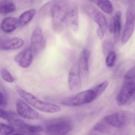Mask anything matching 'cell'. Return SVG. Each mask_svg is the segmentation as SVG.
Wrapping results in <instances>:
<instances>
[{"label": "cell", "instance_id": "1", "mask_svg": "<svg viewBox=\"0 0 135 135\" xmlns=\"http://www.w3.org/2000/svg\"><path fill=\"white\" fill-rule=\"evenodd\" d=\"M68 7L67 0L52 1L50 14L52 18L53 29L56 32H60L64 29Z\"/></svg>", "mask_w": 135, "mask_h": 135}, {"label": "cell", "instance_id": "2", "mask_svg": "<svg viewBox=\"0 0 135 135\" xmlns=\"http://www.w3.org/2000/svg\"><path fill=\"white\" fill-rule=\"evenodd\" d=\"M16 89L19 95L25 101L36 109L46 113H56L61 110L60 106L55 104L47 103L40 100L30 93L17 86Z\"/></svg>", "mask_w": 135, "mask_h": 135}, {"label": "cell", "instance_id": "3", "mask_svg": "<svg viewBox=\"0 0 135 135\" xmlns=\"http://www.w3.org/2000/svg\"><path fill=\"white\" fill-rule=\"evenodd\" d=\"M72 123L69 119L60 118L51 120L46 124V131L52 135H64L73 129Z\"/></svg>", "mask_w": 135, "mask_h": 135}, {"label": "cell", "instance_id": "4", "mask_svg": "<svg viewBox=\"0 0 135 135\" xmlns=\"http://www.w3.org/2000/svg\"><path fill=\"white\" fill-rule=\"evenodd\" d=\"M98 97L93 89L87 90L64 100L62 104L68 107L81 106L93 102Z\"/></svg>", "mask_w": 135, "mask_h": 135}, {"label": "cell", "instance_id": "5", "mask_svg": "<svg viewBox=\"0 0 135 135\" xmlns=\"http://www.w3.org/2000/svg\"><path fill=\"white\" fill-rule=\"evenodd\" d=\"M132 119V113L127 111L118 112L107 116L104 118L110 126L119 129L125 128L128 126Z\"/></svg>", "mask_w": 135, "mask_h": 135}, {"label": "cell", "instance_id": "6", "mask_svg": "<svg viewBox=\"0 0 135 135\" xmlns=\"http://www.w3.org/2000/svg\"><path fill=\"white\" fill-rule=\"evenodd\" d=\"M124 83L117 97L119 106L129 104L135 100V81L131 80Z\"/></svg>", "mask_w": 135, "mask_h": 135}, {"label": "cell", "instance_id": "7", "mask_svg": "<svg viewBox=\"0 0 135 135\" xmlns=\"http://www.w3.org/2000/svg\"><path fill=\"white\" fill-rule=\"evenodd\" d=\"M82 8L84 13L98 25V28L105 32L108 24L104 15L92 5L85 4L83 5Z\"/></svg>", "mask_w": 135, "mask_h": 135}, {"label": "cell", "instance_id": "8", "mask_svg": "<svg viewBox=\"0 0 135 135\" xmlns=\"http://www.w3.org/2000/svg\"><path fill=\"white\" fill-rule=\"evenodd\" d=\"M9 123L14 128L15 131L18 133H15L16 134H36L44 130L43 127L41 125H31L25 123L18 116L12 120Z\"/></svg>", "mask_w": 135, "mask_h": 135}, {"label": "cell", "instance_id": "9", "mask_svg": "<svg viewBox=\"0 0 135 135\" xmlns=\"http://www.w3.org/2000/svg\"><path fill=\"white\" fill-rule=\"evenodd\" d=\"M135 24V5H131L126 13V22L121 37L123 43H126L131 37L134 30Z\"/></svg>", "mask_w": 135, "mask_h": 135}, {"label": "cell", "instance_id": "10", "mask_svg": "<svg viewBox=\"0 0 135 135\" xmlns=\"http://www.w3.org/2000/svg\"><path fill=\"white\" fill-rule=\"evenodd\" d=\"M16 108L19 115L24 119L31 120H37L41 119V115L30 107L26 102L18 99L16 102Z\"/></svg>", "mask_w": 135, "mask_h": 135}, {"label": "cell", "instance_id": "11", "mask_svg": "<svg viewBox=\"0 0 135 135\" xmlns=\"http://www.w3.org/2000/svg\"><path fill=\"white\" fill-rule=\"evenodd\" d=\"M31 41V48L34 54L39 53L45 48L46 41L41 27L39 26L36 27L32 35Z\"/></svg>", "mask_w": 135, "mask_h": 135}, {"label": "cell", "instance_id": "12", "mask_svg": "<svg viewBox=\"0 0 135 135\" xmlns=\"http://www.w3.org/2000/svg\"><path fill=\"white\" fill-rule=\"evenodd\" d=\"M90 52L89 50L84 49L80 53L79 58L78 65L81 77L84 80L88 79L89 76V61Z\"/></svg>", "mask_w": 135, "mask_h": 135}, {"label": "cell", "instance_id": "13", "mask_svg": "<svg viewBox=\"0 0 135 135\" xmlns=\"http://www.w3.org/2000/svg\"><path fill=\"white\" fill-rule=\"evenodd\" d=\"M81 84V76L78 65V63L75 64L71 67L68 75V87L71 91H76L80 89Z\"/></svg>", "mask_w": 135, "mask_h": 135}, {"label": "cell", "instance_id": "14", "mask_svg": "<svg viewBox=\"0 0 135 135\" xmlns=\"http://www.w3.org/2000/svg\"><path fill=\"white\" fill-rule=\"evenodd\" d=\"M66 22L73 31H78L79 28V18L78 9L75 5H71L68 7Z\"/></svg>", "mask_w": 135, "mask_h": 135}, {"label": "cell", "instance_id": "15", "mask_svg": "<svg viewBox=\"0 0 135 135\" xmlns=\"http://www.w3.org/2000/svg\"><path fill=\"white\" fill-rule=\"evenodd\" d=\"M33 51L31 48H27L21 52L15 58V62L19 66L26 68L30 66L33 58Z\"/></svg>", "mask_w": 135, "mask_h": 135}, {"label": "cell", "instance_id": "16", "mask_svg": "<svg viewBox=\"0 0 135 135\" xmlns=\"http://www.w3.org/2000/svg\"><path fill=\"white\" fill-rule=\"evenodd\" d=\"M24 44V40L19 37L0 41V49L4 50H15L20 48Z\"/></svg>", "mask_w": 135, "mask_h": 135}, {"label": "cell", "instance_id": "17", "mask_svg": "<svg viewBox=\"0 0 135 135\" xmlns=\"http://www.w3.org/2000/svg\"><path fill=\"white\" fill-rule=\"evenodd\" d=\"M122 13L120 11L116 12L113 20L112 23L109 27L110 31L114 35V40L115 43L119 39L121 32L122 23H121Z\"/></svg>", "mask_w": 135, "mask_h": 135}, {"label": "cell", "instance_id": "18", "mask_svg": "<svg viewBox=\"0 0 135 135\" xmlns=\"http://www.w3.org/2000/svg\"><path fill=\"white\" fill-rule=\"evenodd\" d=\"M19 24V20L16 18L6 17L2 21L1 24L2 29L4 32L9 33L14 31Z\"/></svg>", "mask_w": 135, "mask_h": 135}, {"label": "cell", "instance_id": "19", "mask_svg": "<svg viewBox=\"0 0 135 135\" xmlns=\"http://www.w3.org/2000/svg\"><path fill=\"white\" fill-rule=\"evenodd\" d=\"M96 4L103 12L111 14L113 12V6L109 0H86Z\"/></svg>", "mask_w": 135, "mask_h": 135}, {"label": "cell", "instance_id": "20", "mask_svg": "<svg viewBox=\"0 0 135 135\" xmlns=\"http://www.w3.org/2000/svg\"><path fill=\"white\" fill-rule=\"evenodd\" d=\"M36 14V10L34 9L29 10L25 11L21 14L19 17V24L21 26H24L32 20Z\"/></svg>", "mask_w": 135, "mask_h": 135}, {"label": "cell", "instance_id": "21", "mask_svg": "<svg viewBox=\"0 0 135 135\" xmlns=\"http://www.w3.org/2000/svg\"><path fill=\"white\" fill-rule=\"evenodd\" d=\"M111 127L103 119L94 126L93 130L102 134H106L110 131Z\"/></svg>", "mask_w": 135, "mask_h": 135}, {"label": "cell", "instance_id": "22", "mask_svg": "<svg viewBox=\"0 0 135 135\" xmlns=\"http://www.w3.org/2000/svg\"><path fill=\"white\" fill-rule=\"evenodd\" d=\"M16 10V5L11 2L0 6V13H1L7 14L12 12Z\"/></svg>", "mask_w": 135, "mask_h": 135}, {"label": "cell", "instance_id": "23", "mask_svg": "<svg viewBox=\"0 0 135 135\" xmlns=\"http://www.w3.org/2000/svg\"><path fill=\"white\" fill-rule=\"evenodd\" d=\"M108 85V81H105L98 85L96 87L93 88L94 90L95 91L98 97L104 93L105 90L107 89Z\"/></svg>", "mask_w": 135, "mask_h": 135}, {"label": "cell", "instance_id": "24", "mask_svg": "<svg viewBox=\"0 0 135 135\" xmlns=\"http://www.w3.org/2000/svg\"><path fill=\"white\" fill-rule=\"evenodd\" d=\"M16 114L9 111H6L0 107V118L9 122Z\"/></svg>", "mask_w": 135, "mask_h": 135}, {"label": "cell", "instance_id": "25", "mask_svg": "<svg viewBox=\"0 0 135 135\" xmlns=\"http://www.w3.org/2000/svg\"><path fill=\"white\" fill-rule=\"evenodd\" d=\"M14 132V128L11 126L0 123V135L10 134Z\"/></svg>", "mask_w": 135, "mask_h": 135}, {"label": "cell", "instance_id": "26", "mask_svg": "<svg viewBox=\"0 0 135 135\" xmlns=\"http://www.w3.org/2000/svg\"><path fill=\"white\" fill-rule=\"evenodd\" d=\"M0 72L2 77L5 81L9 83H12L15 81V79L14 77L7 70L5 69H1Z\"/></svg>", "mask_w": 135, "mask_h": 135}, {"label": "cell", "instance_id": "27", "mask_svg": "<svg viewBox=\"0 0 135 135\" xmlns=\"http://www.w3.org/2000/svg\"><path fill=\"white\" fill-rule=\"evenodd\" d=\"M113 48V44L112 41L109 40H105L102 44V51L104 54L105 55L112 51Z\"/></svg>", "mask_w": 135, "mask_h": 135}, {"label": "cell", "instance_id": "28", "mask_svg": "<svg viewBox=\"0 0 135 135\" xmlns=\"http://www.w3.org/2000/svg\"><path fill=\"white\" fill-rule=\"evenodd\" d=\"M116 54L115 52L112 51L109 53L107 55L105 63L107 66L108 67H112L114 65V63L116 60Z\"/></svg>", "mask_w": 135, "mask_h": 135}, {"label": "cell", "instance_id": "29", "mask_svg": "<svg viewBox=\"0 0 135 135\" xmlns=\"http://www.w3.org/2000/svg\"><path fill=\"white\" fill-rule=\"evenodd\" d=\"M124 78L127 80H131L135 78V66L129 69L124 75Z\"/></svg>", "mask_w": 135, "mask_h": 135}, {"label": "cell", "instance_id": "30", "mask_svg": "<svg viewBox=\"0 0 135 135\" xmlns=\"http://www.w3.org/2000/svg\"><path fill=\"white\" fill-rule=\"evenodd\" d=\"M6 104L7 101L5 96L3 94L2 92L0 90V106L4 107L6 106Z\"/></svg>", "mask_w": 135, "mask_h": 135}, {"label": "cell", "instance_id": "31", "mask_svg": "<svg viewBox=\"0 0 135 135\" xmlns=\"http://www.w3.org/2000/svg\"><path fill=\"white\" fill-rule=\"evenodd\" d=\"M97 32L98 36V38H99V39H102L104 38L105 32H104L102 30H101V29L98 28L97 29Z\"/></svg>", "mask_w": 135, "mask_h": 135}, {"label": "cell", "instance_id": "32", "mask_svg": "<svg viewBox=\"0 0 135 135\" xmlns=\"http://www.w3.org/2000/svg\"><path fill=\"white\" fill-rule=\"evenodd\" d=\"M11 0H0V6L8 2H10Z\"/></svg>", "mask_w": 135, "mask_h": 135}, {"label": "cell", "instance_id": "33", "mask_svg": "<svg viewBox=\"0 0 135 135\" xmlns=\"http://www.w3.org/2000/svg\"><path fill=\"white\" fill-rule=\"evenodd\" d=\"M128 2L131 5H133L135 3V0H128Z\"/></svg>", "mask_w": 135, "mask_h": 135}, {"label": "cell", "instance_id": "34", "mask_svg": "<svg viewBox=\"0 0 135 135\" xmlns=\"http://www.w3.org/2000/svg\"><path fill=\"white\" fill-rule=\"evenodd\" d=\"M134 123H135V117H134Z\"/></svg>", "mask_w": 135, "mask_h": 135}]
</instances>
